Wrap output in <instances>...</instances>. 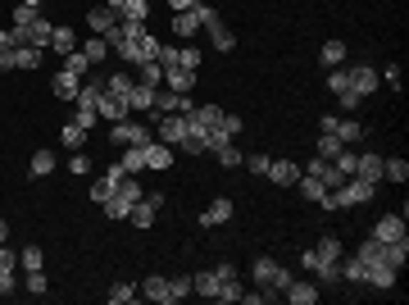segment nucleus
Masks as SVG:
<instances>
[{"mask_svg":"<svg viewBox=\"0 0 409 305\" xmlns=\"http://www.w3.org/2000/svg\"><path fill=\"white\" fill-rule=\"evenodd\" d=\"M378 196V182L368 178H345L337 191H328V210H350V205H368Z\"/></svg>","mask_w":409,"mask_h":305,"instance_id":"obj_1","label":"nucleus"},{"mask_svg":"<svg viewBox=\"0 0 409 305\" xmlns=\"http://www.w3.org/2000/svg\"><path fill=\"white\" fill-rule=\"evenodd\" d=\"M251 269H255V283H259V287H268L273 296H282V291L291 287V269H282V264H278V260H268V255H255Z\"/></svg>","mask_w":409,"mask_h":305,"instance_id":"obj_2","label":"nucleus"},{"mask_svg":"<svg viewBox=\"0 0 409 305\" xmlns=\"http://www.w3.org/2000/svg\"><path fill=\"white\" fill-rule=\"evenodd\" d=\"M228 278H237V269H232V264H218V269H201V274H191V291H201V296L218 301V287L228 283Z\"/></svg>","mask_w":409,"mask_h":305,"instance_id":"obj_3","label":"nucleus"},{"mask_svg":"<svg viewBox=\"0 0 409 305\" xmlns=\"http://www.w3.org/2000/svg\"><path fill=\"white\" fill-rule=\"evenodd\" d=\"M109 141L114 146H146L151 141V128L136 124V119H118V124H109Z\"/></svg>","mask_w":409,"mask_h":305,"instance_id":"obj_4","label":"nucleus"},{"mask_svg":"<svg viewBox=\"0 0 409 305\" xmlns=\"http://www.w3.org/2000/svg\"><path fill=\"white\" fill-rule=\"evenodd\" d=\"M155 132H159V141H164V146H178L191 132V119L187 114H159L155 119Z\"/></svg>","mask_w":409,"mask_h":305,"instance_id":"obj_5","label":"nucleus"},{"mask_svg":"<svg viewBox=\"0 0 409 305\" xmlns=\"http://www.w3.org/2000/svg\"><path fill=\"white\" fill-rule=\"evenodd\" d=\"M395 278H400V269H391V264H382V260H364V283H368V287L391 291Z\"/></svg>","mask_w":409,"mask_h":305,"instance_id":"obj_6","label":"nucleus"},{"mask_svg":"<svg viewBox=\"0 0 409 305\" xmlns=\"http://www.w3.org/2000/svg\"><path fill=\"white\" fill-rule=\"evenodd\" d=\"M141 296L146 301H155V305H173V301H178V291H173V278H146V283H141Z\"/></svg>","mask_w":409,"mask_h":305,"instance_id":"obj_7","label":"nucleus"},{"mask_svg":"<svg viewBox=\"0 0 409 305\" xmlns=\"http://www.w3.org/2000/svg\"><path fill=\"white\" fill-rule=\"evenodd\" d=\"M96 114L109 119V124H118V119H128V114H132V109H128V101H123V96L101 91V101H96Z\"/></svg>","mask_w":409,"mask_h":305,"instance_id":"obj_8","label":"nucleus"},{"mask_svg":"<svg viewBox=\"0 0 409 305\" xmlns=\"http://www.w3.org/2000/svg\"><path fill=\"white\" fill-rule=\"evenodd\" d=\"M264 178H268V182H278V187H291V182L301 178V164H296V160H268Z\"/></svg>","mask_w":409,"mask_h":305,"instance_id":"obj_9","label":"nucleus"},{"mask_svg":"<svg viewBox=\"0 0 409 305\" xmlns=\"http://www.w3.org/2000/svg\"><path fill=\"white\" fill-rule=\"evenodd\" d=\"M405 237V219L400 214H382L373 224V241H400Z\"/></svg>","mask_w":409,"mask_h":305,"instance_id":"obj_10","label":"nucleus"},{"mask_svg":"<svg viewBox=\"0 0 409 305\" xmlns=\"http://www.w3.org/2000/svg\"><path fill=\"white\" fill-rule=\"evenodd\" d=\"M205 36H209V46H214V51L218 55H228L232 51V46H237V36H232L228 28H223V19H214V23H205V28H201Z\"/></svg>","mask_w":409,"mask_h":305,"instance_id":"obj_11","label":"nucleus"},{"mask_svg":"<svg viewBox=\"0 0 409 305\" xmlns=\"http://www.w3.org/2000/svg\"><path fill=\"white\" fill-rule=\"evenodd\" d=\"M51 91L59 96V101H73V96L82 91V78H78V73H69V69H59L51 78Z\"/></svg>","mask_w":409,"mask_h":305,"instance_id":"obj_12","label":"nucleus"},{"mask_svg":"<svg viewBox=\"0 0 409 305\" xmlns=\"http://www.w3.org/2000/svg\"><path fill=\"white\" fill-rule=\"evenodd\" d=\"M228 219H232V201H228V196H218V201H209V205H205L201 224H205V228H223Z\"/></svg>","mask_w":409,"mask_h":305,"instance_id":"obj_13","label":"nucleus"},{"mask_svg":"<svg viewBox=\"0 0 409 305\" xmlns=\"http://www.w3.org/2000/svg\"><path fill=\"white\" fill-rule=\"evenodd\" d=\"M282 296H287L291 305H314V301H318V283H309V278H301V283H296V278H291V287L282 291Z\"/></svg>","mask_w":409,"mask_h":305,"instance_id":"obj_14","label":"nucleus"},{"mask_svg":"<svg viewBox=\"0 0 409 305\" xmlns=\"http://www.w3.org/2000/svg\"><path fill=\"white\" fill-rule=\"evenodd\" d=\"M114 23H118V14H114L109 5H96V9H86V28H91L96 36H105L109 28H114Z\"/></svg>","mask_w":409,"mask_h":305,"instance_id":"obj_15","label":"nucleus"},{"mask_svg":"<svg viewBox=\"0 0 409 305\" xmlns=\"http://www.w3.org/2000/svg\"><path fill=\"white\" fill-rule=\"evenodd\" d=\"M196 32H201V19H196V5H191V9H182V14H173V36H178V41H191Z\"/></svg>","mask_w":409,"mask_h":305,"instance_id":"obj_16","label":"nucleus"},{"mask_svg":"<svg viewBox=\"0 0 409 305\" xmlns=\"http://www.w3.org/2000/svg\"><path fill=\"white\" fill-rule=\"evenodd\" d=\"M318 64H323V69H341V64H345V41H341V36H328V41H323Z\"/></svg>","mask_w":409,"mask_h":305,"instance_id":"obj_17","label":"nucleus"},{"mask_svg":"<svg viewBox=\"0 0 409 305\" xmlns=\"http://www.w3.org/2000/svg\"><path fill=\"white\" fill-rule=\"evenodd\" d=\"M355 178H368V182H382V155H373V151L355 155Z\"/></svg>","mask_w":409,"mask_h":305,"instance_id":"obj_18","label":"nucleus"},{"mask_svg":"<svg viewBox=\"0 0 409 305\" xmlns=\"http://www.w3.org/2000/svg\"><path fill=\"white\" fill-rule=\"evenodd\" d=\"M146 169H155V174L173 169V146H155V141H146Z\"/></svg>","mask_w":409,"mask_h":305,"instance_id":"obj_19","label":"nucleus"},{"mask_svg":"<svg viewBox=\"0 0 409 305\" xmlns=\"http://www.w3.org/2000/svg\"><path fill=\"white\" fill-rule=\"evenodd\" d=\"M378 87H382V82H378V69H350V91L373 96Z\"/></svg>","mask_w":409,"mask_h":305,"instance_id":"obj_20","label":"nucleus"},{"mask_svg":"<svg viewBox=\"0 0 409 305\" xmlns=\"http://www.w3.org/2000/svg\"><path fill=\"white\" fill-rule=\"evenodd\" d=\"M218 114H223L218 105H196V109H191L187 119H191V128H196V132H214V124H218Z\"/></svg>","mask_w":409,"mask_h":305,"instance_id":"obj_21","label":"nucleus"},{"mask_svg":"<svg viewBox=\"0 0 409 305\" xmlns=\"http://www.w3.org/2000/svg\"><path fill=\"white\" fill-rule=\"evenodd\" d=\"M118 19L123 23H151V0H123Z\"/></svg>","mask_w":409,"mask_h":305,"instance_id":"obj_22","label":"nucleus"},{"mask_svg":"<svg viewBox=\"0 0 409 305\" xmlns=\"http://www.w3.org/2000/svg\"><path fill=\"white\" fill-rule=\"evenodd\" d=\"M55 164H59V155L51 151V146H41V151L32 155V164H28V174L32 178H46V174H55Z\"/></svg>","mask_w":409,"mask_h":305,"instance_id":"obj_23","label":"nucleus"},{"mask_svg":"<svg viewBox=\"0 0 409 305\" xmlns=\"http://www.w3.org/2000/svg\"><path fill=\"white\" fill-rule=\"evenodd\" d=\"M164 87L187 96V91L196 87V73H191V69H164Z\"/></svg>","mask_w":409,"mask_h":305,"instance_id":"obj_24","label":"nucleus"},{"mask_svg":"<svg viewBox=\"0 0 409 305\" xmlns=\"http://www.w3.org/2000/svg\"><path fill=\"white\" fill-rule=\"evenodd\" d=\"M155 214H159V210H155V205L141 196V201H132V210H128V224H132V228H151V224H155Z\"/></svg>","mask_w":409,"mask_h":305,"instance_id":"obj_25","label":"nucleus"},{"mask_svg":"<svg viewBox=\"0 0 409 305\" xmlns=\"http://www.w3.org/2000/svg\"><path fill=\"white\" fill-rule=\"evenodd\" d=\"M209 151H214V155H218V164H223V169H237V164L246 160V155H241V146H237V141H214V146H209Z\"/></svg>","mask_w":409,"mask_h":305,"instance_id":"obj_26","label":"nucleus"},{"mask_svg":"<svg viewBox=\"0 0 409 305\" xmlns=\"http://www.w3.org/2000/svg\"><path fill=\"white\" fill-rule=\"evenodd\" d=\"M301 196H305V201H314V205H323V210H328V187H323L318 178L301 174Z\"/></svg>","mask_w":409,"mask_h":305,"instance_id":"obj_27","label":"nucleus"},{"mask_svg":"<svg viewBox=\"0 0 409 305\" xmlns=\"http://www.w3.org/2000/svg\"><path fill=\"white\" fill-rule=\"evenodd\" d=\"M136 82H141V87H164V69L155 64V59H146V64H136Z\"/></svg>","mask_w":409,"mask_h":305,"instance_id":"obj_28","label":"nucleus"},{"mask_svg":"<svg viewBox=\"0 0 409 305\" xmlns=\"http://www.w3.org/2000/svg\"><path fill=\"white\" fill-rule=\"evenodd\" d=\"M118 164L128 169V174H146V146H123Z\"/></svg>","mask_w":409,"mask_h":305,"instance_id":"obj_29","label":"nucleus"},{"mask_svg":"<svg viewBox=\"0 0 409 305\" xmlns=\"http://www.w3.org/2000/svg\"><path fill=\"white\" fill-rule=\"evenodd\" d=\"M132 87H136V73H109V78H105V91L123 96V101L132 96Z\"/></svg>","mask_w":409,"mask_h":305,"instance_id":"obj_30","label":"nucleus"},{"mask_svg":"<svg viewBox=\"0 0 409 305\" xmlns=\"http://www.w3.org/2000/svg\"><path fill=\"white\" fill-rule=\"evenodd\" d=\"M332 137H341L345 146H355L359 137H364V124H355V119H337V124H332Z\"/></svg>","mask_w":409,"mask_h":305,"instance_id":"obj_31","label":"nucleus"},{"mask_svg":"<svg viewBox=\"0 0 409 305\" xmlns=\"http://www.w3.org/2000/svg\"><path fill=\"white\" fill-rule=\"evenodd\" d=\"M51 51L73 55V51H78V32H73V28H55V32H51Z\"/></svg>","mask_w":409,"mask_h":305,"instance_id":"obj_32","label":"nucleus"},{"mask_svg":"<svg viewBox=\"0 0 409 305\" xmlns=\"http://www.w3.org/2000/svg\"><path fill=\"white\" fill-rule=\"evenodd\" d=\"M36 19H41V9H36V5H23V0H19V5H14V23H9V28H14V32H28Z\"/></svg>","mask_w":409,"mask_h":305,"instance_id":"obj_33","label":"nucleus"},{"mask_svg":"<svg viewBox=\"0 0 409 305\" xmlns=\"http://www.w3.org/2000/svg\"><path fill=\"white\" fill-rule=\"evenodd\" d=\"M128 109H141V114H151V109H155V87H141V82H136L132 96H128Z\"/></svg>","mask_w":409,"mask_h":305,"instance_id":"obj_34","label":"nucleus"},{"mask_svg":"<svg viewBox=\"0 0 409 305\" xmlns=\"http://www.w3.org/2000/svg\"><path fill=\"white\" fill-rule=\"evenodd\" d=\"M78 51H82L86 59H91V64H101V59L109 55V41H105V36H96V32H91V36H86V41L78 46Z\"/></svg>","mask_w":409,"mask_h":305,"instance_id":"obj_35","label":"nucleus"},{"mask_svg":"<svg viewBox=\"0 0 409 305\" xmlns=\"http://www.w3.org/2000/svg\"><path fill=\"white\" fill-rule=\"evenodd\" d=\"M201 59H205V55H201V46L178 41V64H182V69H191V73H196V69H201Z\"/></svg>","mask_w":409,"mask_h":305,"instance_id":"obj_36","label":"nucleus"},{"mask_svg":"<svg viewBox=\"0 0 409 305\" xmlns=\"http://www.w3.org/2000/svg\"><path fill=\"white\" fill-rule=\"evenodd\" d=\"M14 69H41V51L36 46H14Z\"/></svg>","mask_w":409,"mask_h":305,"instance_id":"obj_37","label":"nucleus"},{"mask_svg":"<svg viewBox=\"0 0 409 305\" xmlns=\"http://www.w3.org/2000/svg\"><path fill=\"white\" fill-rule=\"evenodd\" d=\"M178 146H182L187 155H205V151H209V132H196V128H191V132H187V137H182Z\"/></svg>","mask_w":409,"mask_h":305,"instance_id":"obj_38","label":"nucleus"},{"mask_svg":"<svg viewBox=\"0 0 409 305\" xmlns=\"http://www.w3.org/2000/svg\"><path fill=\"white\" fill-rule=\"evenodd\" d=\"M136 296H141V287H132V283H114V287H109V301H114V305H132Z\"/></svg>","mask_w":409,"mask_h":305,"instance_id":"obj_39","label":"nucleus"},{"mask_svg":"<svg viewBox=\"0 0 409 305\" xmlns=\"http://www.w3.org/2000/svg\"><path fill=\"white\" fill-rule=\"evenodd\" d=\"M405 178H409L405 160H382V182H405Z\"/></svg>","mask_w":409,"mask_h":305,"instance_id":"obj_40","label":"nucleus"},{"mask_svg":"<svg viewBox=\"0 0 409 305\" xmlns=\"http://www.w3.org/2000/svg\"><path fill=\"white\" fill-rule=\"evenodd\" d=\"M328 87H332V96H341V91H350V69H328Z\"/></svg>","mask_w":409,"mask_h":305,"instance_id":"obj_41","label":"nucleus"},{"mask_svg":"<svg viewBox=\"0 0 409 305\" xmlns=\"http://www.w3.org/2000/svg\"><path fill=\"white\" fill-rule=\"evenodd\" d=\"M41 264H46V255H41V251H36V246H23V251H19V269H23V274H32V269H41Z\"/></svg>","mask_w":409,"mask_h":305,"instance_id":"obj_42","label":"nucleus"},{"mask_svg":"<svg viewBox=\"0 0 409 305\" xmlns=\"http://www.w3.org/2000/svg\"><path fill=\"white\" fill-rule=\"evenodd\" d=\"M341 151H345L341 137H332V132H323V137H318V155H323V160H337Z\"/></svg>","mask_w":409,"mask_h":305,"instance_id":"obj_43","label":"nucleus"},{"mask_svg":"<svg viewBox=\"0 0 409 305\" xmlns=\"http://www.w3.org/2000/svg\"><path fill=\"white\" fill-rule=\"evenodd\" d=\"M59 146H86V128L64 124V128H59Z\"/></svg>","mask_w":409,"mask_h":305,"instance_id":"obj_44","label":"nucleus"},{"mask_svg":"<svg viewBox=\"0 0 409 305\" xmlns=\"http://www.w3.org/2000/svg\"><path fill=\"white\" fill-rule=\"evenodd\" d=\"M114 187H118V182H109V178L101 174V178H96V182H91V201H96V205H105L109 196H114Z\"/></svg>","mask_w":409,"mask_h":305,"instance_id":"obj_45","label":"nucleus"},{"mask_svg":"<svg viewBox=\"0 0 409 305\" xmlns=\"http://www.w3.org/2000/svg\"><path fill=\"white\" fill-rule=\"evenodd\" d=\"M314 251L323 255V260H341V237H332V233H328V237H318V246H314Z\"/></svg>","mask_w":409,"mask_h":305,"instance_id":"obj_46","label":"nucleus"},{"mask_svg":"<svg viewBox=\"0 0 409 305\" xmlns=\"http://www.w3.org/2000/svg\"><path fill=\"white\" fill-rule=\"evenodd\" d=\"M64 69L78 73V78H86V73H91V59H86L82 51H73V55H64Z\"/></svg>","mask_w":409,"mask_h":305,"instance_id":"obj_47","label":"nucleus"},{"mask_svg":"<svg viewBox=\"0 0 409 305\" xmlns=\"http://www.w3.org/2000/svg\"><path fill=\"white\" fill-rule=\"evenodd\" d=\"M341 278L345 283H364V260H359V255L355 260H341Z\"/></svg>","mask_w":409,"mask_h":305,"instance_id":"obj_48","label":"nucleus"},{"mask_svg":"<svg viewBox=\"0 0 409 305\" xmlns=\"http://www.w3.org/2000/svg\"><path fill=\"white\" fill-rule=\"evenodd\" d=\"M23 291H32V296H46V274H41V269L23 274Z\"/></svg>","mask_w":409,"mask_h":305,"instance_id":"obj_49","label":"nucleus"},{"mask_svg":"<svg viewBox=\"0 0 409 305\" xmlns=\"http://www.w3.org/2000/svg\"><path fill=\"white\" fill-rule=\"evenodd\" d=\"M128 210H132V201H123V196H109L105 201V214L109 219H128Z\"/></svg>","mask_w":409,"mask_h":305,"instance_id":"obj_50","label":"nucleus"},{"mask_svg":"<svg viewBox=\"0 0 409 305\" xmlns=\"http://www.w3.org/2000/svg\"><path fill=\"white\" fill-rule=\"evenodd\" d=\"M96 119H101V114H96V109H82V105L73 109V124H78V128H86V132L96 128Z\"/></svg>","mask_w":409,"mask_h":305,"instance_id":"obj_51","label":"nucleus"},{"mask_svg":"<svg viewBox=\"0 0 409 305\" xmlns=\"http://www.w3.org/2000/svg\"><path fill=\"white\" fill-rule=\"evenodd\" d=\"M241 291H246V287L237 283V278H228V283L218 287V301H241Z\"/></svg>","mask_w":409,"mask_h":305,"instance_id":"obj_52","label":"nucleus"},{"mask_svg":"<svg viewBox=\"0 0 409 305\" xmlns=\"http://www.w3.org/2000/svg\"><path fill=\"white\" fill-rule=\"evenodd\" d=\"M378 82H387V87H400V64H387V69H378Z\"/></svg>","mask_w":409,"mask_h":305,"instance_id":"obj_53","label":"nucleus"},{"mask_svg":"<svg viewBox=\"0 0 409 305\" xmlns=\"http://www.w3.org/2000/svg\"><path fill=\"white\" fill-rule=\"evenodd\" d=\"M5 291H19V269H0V296Z\"/></svg>","mask_w":409,"mask_h":305,"instance_id":"obj_54","label":"nucleus"},{"mask_svg":"<svg viewBox=\"0 0 409 305\" xmlns=\"http://www.w3.org/2000/svg\"><path fill=\"white\" fill-rule=\"evenodd\" d=\"M69 169H73V174H91V160H86L82 151H73V160H69Z\"/></svg>","mask_w":409,"mask_h":305,"instance_id":"obj_55","label":"nucleus"},{"mask_svg":"<svg viewBox=\"0 0 409 305\" xmlns=\"http://www.w3.org/2000/svg\"><path fill=\"white\" fill-rule=\"evenodd\" d=\"M246 169H251V174H264V169H268V155H246V160H241Z\"/></svg>","mask_w":409,"mask_h":305,"instance_id":"obj_56","label":"nucleus"},{"mask_svg":"<svg viewBox=\"0 0 409 305\" xmlns=\"http://www.w3.org/2000/svg\"><path fill=\"white\" fill-rule=\"evenodd\" d=\"M337 101H341V109H359V105H364V96H359V91H341Z\"/></svg>","mask_w":409,"mask_h":305,"instance_id":"obj_57","label":"nucleus"},{"mask_svg":"<svg viewBox=\"0 0 409 305\" xmlns=\"http://www.w3.org/2000/svg\"><path fill=\"white\" fill-rule=\"evenodd\" d=\"M19 46V36H14V28H0V51H14Z\"/></svg>","mask_w":409,"mask_h":305,"instance_id":"obj_58","label":"nucleus"},{"mask_svg":"<svg viewBox=\"0 0 409 305\" xmlns=\"http://www.w3.org/2000/svg\"><path fill=\"white\" fill-rule=\"evenodd\" d=\"M168 5H173V14H182V9H191L196 0H168Z\"/></svg>","mask_w":409,"mask_h":305,"instance_id":"obj_59","label":"nucleus"},{"mask_svg":"<svg viewBox=\"0 0 409 305\" xmlns=\"http://www.w3.org/2000/svg\"><path fill=\"white\" fill-rule=\"evenodd\" d=\"M5 241H9V224H5V219H0V246H5Z\"/></svg>","mask_w":409,"mask_h":305,"instance_id":"obj_60","label":"nucleus"},{"mask_svg":"<svg viewBox=\"0 0 409 305\" xmlns=\"http://www.w3.org/2000/svg\"><path fill=\"white\" fill-rule=\"evenodd\" d=\"M105 5H109V9H114V14H118V5H123V0H105Z\"/></svg>","mask_w":409,"mask_h":305,"instance_id":"obj_61","label":"nucleus"}]
</instances>
